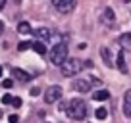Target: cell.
Instances as JSON below:
<instances>
[{
    "label": "cell",
    "instance_id": "cell-13",
    "mask_svg": "<svg viewBox=\"0 0 131 123\" xmlns=\"http://www.w3.org/2000/svg\"><path fill=\"white\" fill-rule=\"evenodd\" d=\"M93 98L96 100V102H104V100L110 98V92H108L106 89H100V90H96V92H93Z\"/></svg>",
    "mask_w": 131,
    "mask_h": 123
},
{
    "label": "cell",
    "instance_id": "cell-24",
    "mask_svg": "<svg viewBox=\"0 0 131 123\" xmlns=\"http://www.w3.org/2000/svg\"><path fill=\"white\" fill-rule=\"evenodd\" d=\"M2 31H4V21H0V35H2Z\"/></svg>",
    "mask_w": 131,
    "mask_h": 123
},
{
    "label": "cell",
    "instance_id": "cell-26",
    "mask_svg": "<svg viewBox=\"0 0 131 123\" xmlns=\"http://www.w3.org/2000/svg\"><path fill=\"white\" fill-rule=\"evenodd\" d=\"M0 77H2V66H0Z\"/></svg>",
    "mask_w": 131,
    "mask_h": 123
},
{
    "label": "cell",
    "instance_id": "cell-10",
    "mask_svg": "<svg viewBox=\"0 0 131 123\" xmlns=\"http://www.w3.org/2000/svg\"><path fill=\"white\" fill-rule=\"evenodd\" d=\"M116 67H118L122 73H127V66H125V58H123V50H119L118 52V58H116Z\"/></svg>",
    "mask_w": 131,
    "mask_h": 123
},
{
    "label": "cell",
    "instance_id": "cell-8",
    "mask_svg": "<svg viewBox=\"0 0 131 123\" xmlns=\"http://www.w3.org/2000/svg\"><path fill=\"white\" fill-rule=\"evenodd\" d=\"M33 35L37 37V41H42V42H45V41H48V39H50V35H52V33H50L46 27H39V29H35V31H33Z\"/></svg>",
    "mask_w": 131,
    "mask_h": 123
},
{
    "label": "cell",
    "instance_id": "cell-9",
    "mask_svg": "<svg viewBox=\"0 0 131 123\" xmlns=\"http://www.w3.org/2000/svg\"><path fill=\"white\" fill-rule=\"evenodd\" d=\"M12 75L17 79V81H21V83H27L29 79H31V75L27 73V71H23V69H19V67H14L12 69Z\"/></svg>",
    "mask_w": 131,
    "mask_h": 123
},
{
    "label": "cell",
    "instance_id": "cell-5",
    "mask_svg": "<svg viewBox=\"0 0 131 123\" xmlns=\"http://www.w3.org/2000/svg\"><path fill=\"white\" fill-rule=\"evenodd\" d=\"M52 6L62 14H70L75 8V0H52Z\"/></svg>",
    "mask_w": 131,
    "mask_h": 123
},
{
    "label": "cell",
    "instance_id": "cell-17",
    "mask_svg": "<svg viewBox=\"0 0 131 123\" xmlns=\"http://www.w3.org/2000/svg\"><path fill=\"white\" fill-rule=\"evenodd\" d=\"M94 115H96V119H100V121H104V119L108 117V110H106V108H96V112H94Z\"/></svg>",
    "mask_w": 131,
    "mask_h": 123
},
{
    "label": "cell",
    "instance_id": "cell-1",
    "mask_svg": "<svg viewBox=\"0 0 131 123\" xmlns=\"http://www.w3.org/2000/svg\"><path fill=\"white\" fill-rule=\"evenodd\" d=\"M66 112H68V115H70L71 119H75V121H83V119L87 117V104H85V100L71 98L70 102H68Z\"/></svg>",
    "mask_w": 131,
    "mask_h": 123
},
{
    "label": "cell",
    "instance_id": "cell-18",
    "mask_svg": "<svg viewBox=\"0 0 131 123\" xmlns=\"http://www.w3.org/2000/svg\"><path fill=\"white\" fill-rule=\"evenodd\" d=\"M31 46H33V42L23 41V42H19V44H17V50H19V52H25V50H29Z\"/></svg>",
    "mask_w": 131,
    "mask_h": 123
},
{
    "label": "cell",
    "instance_id": "cell-20",
    "mask_svg": "<svg viewBox=\"0 0 131 123\" xmlns=\"http://www.w3.org/2000/svg\"><path fill=\"white\" fill-rule=\"evenodd\" d=\"M2 104H12V96L4 94V96H2Z\"/></svg>",
    "mask_w": 131,
    "mask_h": 123
},
{
    "label": "cell",
    "instance_id": "cell-4",
    "mask_svg": "<svg viewBox=\"0 0 131 123\" xmlns=\"http://www.w3.org/2000/svg\"><path fill=\"white\" fill-rule=\"evenodd\" d=\"M60 98H62V89L58 85H52V87L46 89V92H45V102L46 104H54V102H58Z\"/></svg>",
    "mask_w": 131,
    "mask_h": 123
},
{
    "label": "cell",
    "instance_id": "cell-14",
    "mask_svg": "<svg viewBox=\"0 0 131 123\" xmlns=\"http://www.w3.org/2000/svg\"><path fill=\"white\" fill-rule=\"evenodd\" d=\"M17 33H21V35H31L33 33L29 21H19V23H17Z\"/></svg>",
    "mask_w": 131,
    "mask_h": 123
},
{
    "label": "cell",
    "instance_id": "cell-19",
    "mask_svg": "<svg viewBox=\"0 0 131 123\" xmlns=\"http://www.w3.org/2000/svg\"><path fill=\"white\" fill-rule=\"evenodd\" d=\"M12 85H14L12 79H4V81H2V87H4V89H12Z\"/></svg>",
    "mask_w": 131,
    "mask_h": 123
},
{
    "label": "cell",
    "instance_id": "cell-27",
    "mask_svg": "<svg viewBox=\"0 0 131 123\" xmlns=\"http://www.w3.org/2000/svg\"><path fill=\"white\" fill-rule=\"evenodd\" d=\"M123 2H125V4H129V2H131V0H123Z\"/></svg>",
    "mask_w": 131,
    "mask_h": 123
},
{
    "label": "cell",
    "instance_id": "cell-25",
    "mask_svg": "<svg viewBox=\"0 0 131 123\" xmlns=\"http://www.w3.org/2000/svg\"><path fill=\"white\" fill-rule=\"evenodd\" d=\"M4 6H6V0H0V10L4 8Z\"/></svg>",
    "mask_w": 131,
    "mask_h": 123
},
{
    "label": "cell",
    "instance_id": "cell-6",
    "mask_svg": "<svg viewBox=\"0 0 131 123\" xmlns=\"http://www.w3.org/2000/svg\"><path fill=\"white\" fill-rule=\"evenodd\" d=\"M71 87H73L77 92H89V90H91V83L85 81V79H75Z\"/></svg>",
    "mask_w": 131,
    "mask_h": 123
},
{
    "label": "cell",
    "instance_id": "cell-22",
    "mask_svg": "<svg viewBox=\"0 0 131 123\" xmlns=\"http://www.w3.org/2000/svg\"><path fill=\"white\" fill-rule=\"evenodd\" d=\"M8 121H10V123H17V121H19V117H17L16 114H12V115L8 117Z\"/></svg>",
    "mask_w": 131,
    "mask_h": 123
},
{
    "label": "cell",
    "instance_id": "cell-16",
    "mask_svg": "<svg viewBox=\"0 0 131 123\" xmlns=\"http://www.w3.org/2000/svg\"><path fill=\"white\" fill-rule=\"evenodd\" d=\"M31 48L35 50L37 54H41V56H45V54H46V44H45L42 41H35V42H33V46H31Z\"/></svg>",
    "mask_w": 131,
    "mask_h": 123
},
{
    "label": "cell",
    "instance_id": "cell-12",
    "mask_svg": "<svg viewBox=\"0 0 131 123\" xmlns=\"http://www.w3.org/2000/svg\"><path fill=\"white\" fill-rule=\"evenodd\" d=\"M119 46L122 50H131V33H123L119 37Z\"/></svg>",
    "mask_w": 131,
    "mask_h": 123
},
{
    "label": "cell",
    "instance_id": "cell-23",
    "mask_svg": "<svg viewBox=\"0 0 131 123\" xmlns=\"http://www.w3.org/2000/svg\"><path fill=\"white\" fill-rule=\"evenodd\" d=\"M41 94V90L37 89V87H35V89H31V96H39Z\"/></svg>",
    "mask_w": 131,
    "mask_h": 123
},
{
    "label": "cell",
    "instance_id": "cell-7",
    "mask_svg": "<svg viewBox=\"0 0 131 123\" xmlns=\"http://www.w3.org/2000/svg\"><path fill=\"white\" fill-rule=\"evenodd\" d=\"M123 114L127 119H131V89L123 94Z\"/></svg>",
    "mask_w": 131,
    "mask_h": 123
},
{
    "label": "cell",
    "instance_id": "cell-21",
    "mask_svg": "<svg viewBox=\"0 0 131 123\" xmlns=\"http://www.w3.org/2000/svg\"><path fill=\"white\" fill-rule=\"evenodd\" d=\"M12 106L14 108H19L21 106V98H12Z\"/></svg>",
    "mask_w": 131,
    "mask_h": 123
},
{
    "label": "cell",
    "instance_id": "cell-3",
    "mask_svg": "<svg viewBox=\"0 0 131 123\" xmlns=\"http://www.w3.org/2000/svg\"><path fill=\"white\" fill-rule=\"evenodd\" d=\"M66 60H68V44L66 42L54 44L52 50H50V61H52L54 66H62Z\"/></svg>",
    "mask_w": 131,
    "mask_h": 123
},
{
    "label": "cell",
    "instance_id": "cell-2",
    "mask_svg": "<svg viewBox=\"0 0 131 123\" xmlns=\"http://www.w3.org/2000/svg\"><path fill=\"white\" fill-rule=\"evenodd\" d=\"M83 67H85L83 60H77V58H68V60L60 66V71H62L64 77H73V75H77Z\"/></svg>",
    "mask_w": 131,
    "mask_h": 123
},
{
    "label": "cell",
    "instance_id": "cell-15",
    "mask_svg": "<svg viewBox=\"0 0 131 123\" xmlns=\"http://www.w3.org/2000/svg\"><path fill=\"white\" fill-rule=\"evenodd\" d=\"M100 56H102L104 64H106L108 67H114V61H112V54H110V50H108V48H100Z\"/></svg>",
    "mask_w": 131,
    "mask_h": 123
},
{
    "label": "cell",
    "instance_id": "cell-11",
    "mask_svg": "<svg viewBox=\"0 0 131 123\" xmlns=\"http://www.w3.org/2000/svg\"><path fill=\"white\" fill-rule=\"evenodd\" d=\"M102 21H104L106 25H114L116 16H114V10H112V8H106V10H104V14H102Z\"/></svg>",
    "mask_w": 131,
    "mask_h": 123
}]
</instances>
